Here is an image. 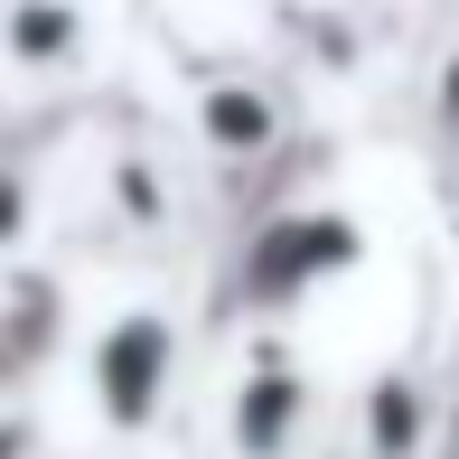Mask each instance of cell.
Masks as SVG:
<instances>
[{"label": "cell", "instance_id": "obj_4", "mask_svg": "<svg viewBox=\"0 0 459 459\" xmlns=\"http://www.w3.org/2000/svg\"><path fill=\"white\" fill-rule=\"evenodd\" d=\"M10 235H19V187L0 178V244H10Z\"/></svg>", "mask_w": 459, "mask_h": 459}, {"label": "cell", "instance_id": "obj_3", "mask_svg": "<svg viewBox=\"0 0 459 459\" xmlns=\"http://www.w3.org/2000/svg\"><path fill=\"white\" fill-rule=\"evenodd\" d=\"M197 122L225 141V151H263V141H273V103H263L254 85H206Z\"/></svg>", "mask_w": 459, "mask_h": 459}, {"label": "cell", "instance_id": "obj_1", "mask_svg": "<svg viewBox=\"0 0 459 459\" xmlns=\"http://www.w3.org/2000/svg\"><path fill=\"white\" fill-rule=\"evenodd\" d=\"M169 366H178V338L160 309H132V319H113V338H103L94 357V394H103V422L113 431H141L160 412V394H169Z\"/></svg>", "mask_w": 459, "mask_h": 459}, {"label": "cell", "instance_id": "obj_2", "mask_svg": "<svg viewBox=\"0 0 459 459\" xmlns=\"http://www.w3.org/2000/svg\"><path fill=\"white\" fill-rule=\"evenodd\" d=\"M0 38H10V56H19V66H66L85 29H75V10H66V0H19Z\"/></svg>", "mask_w": 459, "mask_h": 459}]
</instances>
